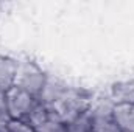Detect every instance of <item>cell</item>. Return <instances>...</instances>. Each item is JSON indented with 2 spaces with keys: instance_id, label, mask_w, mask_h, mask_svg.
<instances>
[{
  "instance_id": "cell-1",
  "label": "cell",
  "mask_w": 134,
  "mask_h": 132,
  "mask_svg": "<svg viewBox=\"0 0 134 132\" xmlns=\"http://www.w3.org/2000/svg\"><path fill=\"white\" fill-rule=\"evenodd\" d=\"M92 103L94 101L86 90L67 86V89L52 104H45V106L50 109L53 118L67 124L78 115L87 112L91 109Z\"/></svg>"
},
{
  "instance_id": "cell-2",
  "label": "cell",
  "mask_w": 134,
  "mask_h": 132,
  "mask_svg": "<svg viewBox=\"0 0 134 132\" xmlns=\"http://www.w3.org/2000/svg\"><path fill=\"white\" fill-rule=\"evenodd\" d=\"M48 76L39 68V67L30 62V61H20L17 64V73H16V81H14V87L30 93L31 97L39 99L45 82H47Z\"/></svg>"
},
{
  "instance_id": "cell-3",
  "label": "cell",
  "mask_w": 134,
  "mask_h": 132,
  "mask_svg": "<svg viewBox=\"0 0 134 132\" xmlns=\"http://www.w3.org/2000/svg\"><path fill=\"white\" fill-rule=\"evenodd\" d=\"M37 103H39L37 98H34L30 93L17 87H13L6 92L8 115L11 120H27Z\"/></svg>"
},
{
  "instance_id": "cell-4",
  "label": "cell",
  "mask_w": 134,
  "mask_h": 132,
  "mask_svg": "<svg viewBox=\"0 0 134 132\" xmlns=\"http://www.w3.org/2000/svg\"><path fill=\"white\" fill-rule=\"evenodd\" d=\"M114 103L111 99H101L92 103L89 115L92 120V132H120L114 121Z\"/></svg>"
},
{
  "instance_id": "cell-5",
  "label": "cell",
  "mask_w": 134,
  "mask_h": 132,
  "mask_svg": "<svg viewBox=\"0 0 134 132\" xmlns=\"http://www.w3.org/2000/svg\"><path fill=\"white\" fill-rule=\"evenodd\" d=\"M112 115L120 132H134V104H114Z\"/></svg>"
},
{
  "instance_id": "cell-6",
  "label": "cell",
  "mask_w": 134,
  "mask_h": 132,
  "mask_svg": "<svg viewBox=\"0 0 134 132\" xmlns=\"http://www.w3.org/2000/svg\"><path fill=\"white\" fill-rule=\"evenodd\" d=\"M17 61L8 56L0 55V90L8 92L9 89L14 87L16 81V73H17Z\"/></svg>"
},
{
  "instance_id": "cell-7",
  "label": "cell",
  "mask_w": 134,
  "mask_h": 132,
  "mask_svg": "<svg viewBox=\"0 0 134 132\" xmlns=\"http://www.w3.org/2000/svg\"><path fill=\"white\" fill-rule=\"evenodd\" d=\"M109 99L114 104H134V79L115 82L111 87Z\"/></svg>"
},
{
  "instance_id": "cell-8",
  "label": "cell",
  "mask_w": 134,
  "mask_h": 132,
  "mask_svg": "<svg viewBox=\"0 0 134 132\" xmlns=\"http://www.w3.org/2000/svg\"><path fill=\"white\" fill-rule=\"evenodd\" d=\"M52 117H53V115H52L50 109H48L44 103L39 101V103L34 106V109L31 110V113L28 115V118H27L25 121H28L34 129H36V128H39L41 124H44L45 121H48Z\"/></svg>"
},
{
  "instance_id": "cell-9",
  "label": "cell",
  "mask_w": 134,
  "mask_h": 132,
  "mask_svg": "<svg viewBox=\"0 0 134 132\" xmlns=\"http://www.w3.org/2000/svg\"><path fill=\"white\" fill-rule=\"evenodd\" d=\"M67 132H92V120L89 115V110L78 115L72 121L66 124Z\"/></svg>"
},
{
  "instance_id": "cell-10",
  "label": "cell",
  "mask_w": 134,
  "mask_h": 132,
  "mask_svg": "<svg viewBox=\"0 0 134 132\" xmlns=\"http://www.w3.org/2000/svg\"><path fill=\"white\" fill-rule=\"evenodd\" d=\"M5 128L8 129V132H36V129L25 120H11L9 118L5 123Z\"/></svg>"
},
{
  "instance_id": "cell-11",
  "label": "cell",
  "mask_w": 134,
  "mask_h": 132,
  "mask_svg": "<svg viewBox=\"0 0 134 132\" xmlns=\"http://www.w3.org/2000/svg\"><path fill=\"white\" fill-rule=\"evenodd\" d=\"M36 132H67V128H66V123H63V121L52 117L48 121H45L44 124L36 128Z\"/></svg>"
},
{
  "instance_id": "cell-12",
  "label": "cell",
  "mask_w": 134,
  "mask_h": 132,
  "mask_svg": "<svg viewBox=\"0 0 134 132\" xmlns=\"http://www.w3.org/2000/svg\"><path fill=\"white\" fill-rule=\"evenodd\" d=\"M9 120L8 115V106H6V93L0 90V126L5 124Z\"/></svg>"
},
{
  "instance_id": "cell-13",
  "label": "cell",
  "mask_w": 134,
  "mask_h": 132,
  "mask_svg": "<svg viewBox=\"0 0 134 132\" xmlns=\"http://www.w3.org/2000/svg\"><path fill=\"white\" fill-rule=\"evenodd\" d=\"M0 132H8V129L5 128V124H2V126H0Z\"/></svg>"
}]
</instances>
